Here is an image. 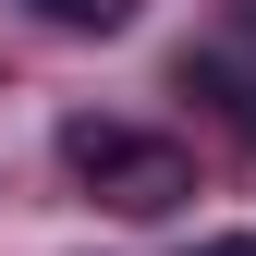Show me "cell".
Returning <instances> with one entry per match:
<instances>
[{
  "label": "cell",
  "instance_id": "obj_1",
  "mask_svg": "<svg viewBox=\"0 0 256 256\" xmlns=\"http://www.w3.org/2000/svg\"><path fill=\"white\" fill-rule=\"evenodd\" d=\"M61 158H74V183L122 220H171L196 196V146L171 134H134V122H61Z\"/></svg>",
  "mask_w": 256,
  "mask_h": 256
},
{
  "label": "cell",
  "instance_id": "obj_2",
  "mask_svg": "<svg viewBox=\"0 0 256 256\" xmlns=\"http://www.w3.org/2000/svg\"><path fill=\"white\" fill-rule=\"evenodd\" d=\"M24 12H37V24H61V37H110L134 0H24Z\"/></svg>",
  "mask_w": 256,
  "mask_h": 256
},
{
  "label": "cell",
  "instance_id": "obj_3",
  "mask_svg": "<svg viewBox=\"0 0 256 256\" xmlns=\"http://www.w3.org/2000/svg\"><path fill=\"white\" fill-rule=\"evenodd\" d=\"M196 256H256V232H220V244H196Z\"/></svg>",
  "mask_w": 256,
  "mask_h": 256
},
{
  "label": "cell",
  "instance_id": "obj_4",
  "mask_svg": "<svg viewBox=\"0 0 256 256\" xmlns=\"http://www.w3.org/2000/svg\"><path fill=\"white\" fill-rule=\"evenodd\" d=\"M232 110H244V146H256V86H244V98H232Z\"/></svg>",
  "mask_w": 256,
  "mask_h": 256
},
{
  "label": "cell",
  "instance_id": "obj_5",
  "mask_svg": "<svg viewBox=\"0 0 256 256\" xmlns=\"http://www.w3.org/2000/svg\"><path fill=\"white\" fill-rule=\"evenodd\" d=\"M244 12H256V0H244Z\"/></svg>",
  "mask_w": 256,
  "mask_h": 256
}]
</instances>
